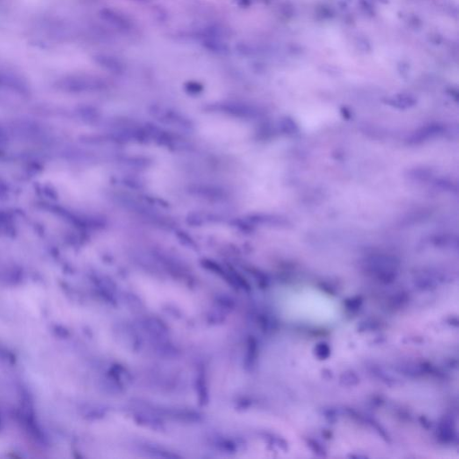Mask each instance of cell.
<instances>
[{
	"label": "cell",
	"mask_w": 459,
	"mask_h": 459,
	"mask_svg": "<svg viewBox=\"0 0 459 459\" xmlns=\"http://www.w3.org/2000/svg\"><path fill=\"white\" fill-rule=\"evenodd\" d=\"M60 87L67 89H98L103 87L101 79L91 75H71L61 79L59 82Z\"/></svg>",
	"instance_id": "obj_1"
},
{
	"label": "cell",
	"mask_w": 459,
	"mask_h": 459,
	"mask_svg": "<svg viewBox=\"0 0 459 459\" xmlns=\"http://www.w3.org/2000/svg\"><path fill=\"white\" fill-rule=\"evenodd\" d=\"M99 16L110 27L114 28L119 32H129L133 29V23L130 17L118 10L112 8H103L99 12Z\"/></svg>",
	"instance_id": "obj_2"
},
{
	"label": "cell",
	"mask_w": 459,
	"mask_h": 459,
	"mask_svg": "<svg viewBox=\"0 0 459 459\" xmlns=\"http://www.w3.org/2000/svg\"><path fill=\"white\" fill-rule=\"evenodd\" d=\"M96 64L114 74H121L125 70V66L120 59L109 54H97L94 57Z\"/></svg>",
	"instance_id": "obj_3"
},
{
	"label": "cell",
	"mask_w": 459,
	"mask_h": 459,
	"mask_svg": "<svg viewBox=\"0 0 459 459\" xmlns=\"http://www.w3.org/2000/svg\"><path fill=\"white\" fill-rule=\"evenodd\" d=\"M138 1H139V2H146L147 0H138Z\"/></svg>",
	"instance_id": "obj_4"
}]
</instances>
